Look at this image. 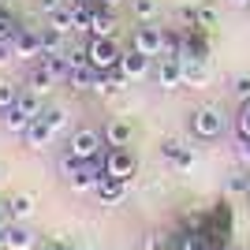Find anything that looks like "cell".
I'll use <instances>...</instances> for the list:
<instances>
[{
	"label": "cell",
	"mask_w": 250,
	"mask_h": 250,
	"mask_svg": "<svg viewBox=\"0 0 250 250\" xmlns=\"http://www.w3.org/2000/svg\"><path fill=\"white\" fill-rule=\"evenodd\" d=\"M97 202L101 206H120V202L127 198V179H112V176H104L101 183H97Z\"/></svg>",
	"instance_id": "cell-14"
},
{
	"label": "cell",
	"mask_w": 250,
	"mask_h": 250,
	"mask_svg": "<svg viewBox=\"0 0 250 250\" xmlns=\"http://www.w3.org/2000/svg\"><path fill=\"white\" fill-rule=\"evenodd\" d=\"M42 120L52 127V135H67V108L63 104H49L42 112Z\"/></svg>",
	"instance_id": "cell-26"
},
{
	"label": "cell",
	"mask_w": 250,
	"mask_h": 250,
	"mask_svg": "<svg viewBox=\"0 0 250 250\" xmlns=\"http://www.w3.org/2000/svg\"><path fill=\"white\" fill-rule=\"evenodd\" d=\"M235 135H239V142H250V101H239V116H235Z\"/></svg>",
	"instance_id": "cell-28"
},
{
	"label": "cell",
	"mask_w": 250,
	"mask_h": 250,
	"mask_svg": "<svg viewBox=\"0 0 250 250\" xmlns=\"http://www.w3.org/2000/svg\"><path fill=\"white\" fill-rule=\"evenodd\" d=\"M116 71L124 75L127 83H146L149 75H153V56H142V52L127 49V52H124V60H120V67H116Z\"/></svg>",
	"instance_id": "cell-7"
},
{
	"label": "cell",
	"mask_w": 250,
	"mask_h": 250,
	"mask_svg": "<svg viewBox=\"0 0 250 250\" xmlns=\"http://www.w3.org/2000/svg\"><path fill=\"white\" fill-rule=\"evenodd\" d=\"M0 120H4V127H8L11 135H22V131H26V124H30V120H26L22 112H15V108H8V112L0 116Z\"/></svg>",
	"instance_id": "cell-30"
},
{
	"label": "cell",
	"mask_w": 250,
	"mask_h": 250,
	"mask_svg": "<svg viewBox=\"0 0 250 250\" xmlns=\"http://www.w3.org/2000/svg\"><path fill=\"white\" fill-rule=\"evenodd\" d=\"M135 172H138V161H135V153L127 146H108L104 149V176H112V179H135Z\"/></svg>",
	"instance_id": "cell-4"
},
{
	"label": "cell",
	"mask_w": 250,
	"mask_h": 250,
	"mask_svg": "<svg viewBox=\"0 0 250 250\" xmlns=\"http://www.w3.org/2000/svg\"><path fill=\"white\" fill-rule=\"evenodd\" d=\"M38 250H71V239H67V235H45V239L38 243Z\"/></svg>",
	"instance_id": "cell-33"
},
{
	"label": "cell",
	"mask_w": 250,
	"mask_h": 250,
	"mask_svg": "<svg viewBox=\"0 0 250 250\" xmlns=\"http://www.w3.org/2000/svg\"><path fill=\"white\" fill-rule=\"evenodd\" d=\"M45 22H49V26H56V30H63V34H75V30H79V22H75V11L67 8V4H63V8H56L52 15H45Z\"/></svg>",
	"instance_id": "cell-24"
},
{
	"label": "cell",
	"mask_w": 250,
	"mask_h": 250,
	"mask_svg": "<svg viewBox=\"0 0 250 250\" xmlns=\"http://www.w3.org/2000/svg\"><path fill=\"white\" fill-rule=\"evenodd\" d=\"M104 146H131V138H135V127L127 116H112L108 124H104Z\"/></svg>",
	"instance_id": "cell-8"
},
{
	"label": "cell",
	"mask_w": 250,
	"mask_h": 250,
	"mask_svg": "<svg viewBox=\"0 0 250 250\" xmlns=\"http://www.w3.org/2000/svg\"><path fill=\"white\" fill-rule=\"evenodd\" d=\"M19 138H22V146H26V149H45V146H52V138H56V135H52V127L38 116V120L26 124V131H22Z\"/></svg>",
	"instance_id": "cell-10"
},
{
	"label": "cell",
	"mask_w": 250,
	"mask_h": 250,
	"mask_svg": "<svg viewBox=\"0 0 250 250\" xmlns=\"http://www.w3.org/2000/svg\"><path fill=\"white\" fill-rule=\"evenodd\" d=\"M228 4H231V8H243V11L250 8V0H228Z\"/></svg>",
	"instance_id": "cell-40"
},
{
	"label": "cell",
	"mask_w": 250,
	"mask_h": 250,
	"mask_svg": "<svg viewBox=\"0 0 250 250\" xmlns=\"http://www.w3.org/2000/svg\"><path fill=\"white\" fill-rule=\"evenodd\" d=\"M11 45H15V60L34 63L38 56H42V38H38V30H30V26H22V34Z\"/></svg>",
	"instance_id": "cell-12"
},
{
	"label": "cell",
	"mask_w": 250,
	"mask_h": 250,
	"mask_svg": "<svg viewBox=\"0 0 250 250\" xmlns=\"http://www.w3.org/2000/svg\"><path fill=\"white\" fill-rule=\"evenodd\" d=\"M11 60H15V45H11V42H0V67H8Z\"/></svg>",
	"instance_id": "cell-37"
},
{
	"label": "cell",
	"mask_w": 250,
	"mask_h": 250,
	"mask_svg": "<svg viewBox=\"0 0 250 250\" xmlns=\"http://www.w3.org/2000/svg\"><path fill=\"white\" fill-rule=\"evenodd\" d=\"M56 83H60V79H56V75H52L49 67L42 63V60H34L30 75H26V86H30V90H38L42 97H49V94H52V86H56Z\"/></svg>",
	"instance_id": "cell-15"
},
{
	"label": "cell",
	"mask_w": 250,
	"mask_h": 250,
	"mask_svg": "<svg viewBox=\"0 0 250 250\" xmlns=\"http://www.w3.org/2000/svg\"><path fill=\"white\" fill-rule=\"evenodd\" d=\"M34 209H38V198H34L30 190H19V194H11V198H8L11 220H30V217H34Z\"/></svg>",
	"instance_id": "cell-17"
},
{
	"label": "cell",
	"mask_w": 250,
	"mask_h": 250,
	"mask_svg": "<svg viewBox=\"0 0 250 250\" xmlns=\"http://www.w3.org/2000/svg\"><path fill=\"white\" fill-rule=\"evenodd\" d=\"M0 250H8V228H0Z\"/></svg>",
	"instance_id": "cell-39"
},
{
	"label": "cell",
	"mask_w": 250,
	"mask_h": 250,
	"mask_svg": "<svg viewBox=\"0 0 250 250\" xmlns=\"http://www.w3.org/2000/svg\"><path fill=\"white\" fill-rule=\"evenodd\" d=\"M131 49L157 60V56H161V49H165V30H161V26H153V22H138L135 30H131Z\"/></svg>",
	"instance_id": "cell-5"
},
{
	"label": "cell",
	"mask_w": 250,
	"mask_h": 250,
	"mask_svg": "<svg viewBox=\"0 0 250 250\" xmlns=\"http://www.w3.org/2000/svg\"><path fill=\"white\" fill-rule=\"evenodd\" d=\"M231 94L239 97V101H250V75H235L231 79Z\"/></svg>",
	"instance_id": "cell-34"
},
{
	"label": "cell",
	"mask_w": 250,
	"mask_h": 250,
	"mask_svg": "<svg viewBox=\"0 0 250 250\" xmlns=\"http://www.w3.org/2000/svg\"><path fill=\"white\" fill-rule=\"evenodd\" d=\"M19 34H22L19 15H15V11H8V8H0V42H15Z\"/></svg>",
	"instance_id": "cell-25"
},
{
	"label": "cell",
	"mask_w": 250,
	"mask_h": 250,
	"mask_svg": "<svg viewBox=\"0 0 250 250\" xmlns=\"http://www.w3.org/2000/svg\"><path fill=\"white\" fill-rule=\"evenodd\" d=\"M187 146V142H179V138H161V157H165L168 165H172V161H176L179 157V149Z\"/></svg>",
	"instance_id": "cell-32"
},
{
	"label": "cell",
	"mask_w": 250,
	"mask_h": 250,
	"mask_svg": "<svg viewBox=\"0 0 250 250\" xmlns=\"http://www.w3.org/2000/svg\"><path fill=\"white\" fill-rule=\"evenodd\" d=\"M97 75H101V71H94L90 63H75L71 75H67V83H71L75 94H90V90H94V83H97Z\"/></svg>",
	"instance_id": "cell-18"
},
{
	"label": "cell",
	"mask_w": 250,
	"mask_h": 250,
	"mask_svg": "<svg viewBox=\"0 0 250 250\" xmlns=\"http://www.w3.org/2000/svg\"><path fill=\"white\" fill-rule=\"evenodd\" d=\"M34 8L42 11V15H52L56 8H63V0H34Z\"/></svg>",
	"instance_id": "cell-36"
},
{
	"label": "cell",
	"mask_w": 250,
	"mask_h": 250,
	"mask_svg": "<svg viewBox=\"0 0 250 250\" xmlns=\"http://www.w3.org/2000/svg\"><path fill=\"white\" fill-rule=\"evenodd\" d=\"M0 8H8V4H4V0H0Z\"/></svg>",
	"instance_id": "cell-42"
},
{
	"label": "cell",
	"mask_w": 250,
	"mask_h": 250,
	"mask_svg": "<svg viewBox=\"0 0 250 250\" xmlns=\"http://www.w3.org/2000/svg\"><path fill=\"white\" fill-rule=\"evenodd\" d=\"M19 94H22V86H15L11 79H4V75H0V116L8 112V108H15Z\"/></svg>",
	"instance_id": "cell-27"
},
{
	"label": "cell",
	"mask_w": 250,
	"mask_h": 250,
	"mask_svg": "<svg viewBox=\"0 0 250 250\" xmlns=\"http://www.w3.org/2000/svg\"><path fill=\"white\" fill-rule=\"evenodd\" d=\"M198 26L202 30H213V26H217V4H198Z\"/></svg>",
	"instance_id": "cell-31"
},
{
	"label": "cell",
	"mask_w": 250,
	"mask_h": 250,
	"mask_svg": "<svg viewBox=\"0 0 250 250\" xmlns=\"http://www.w3.org/2000/svg\"><path fill=\"white\" fill-rule=\"evenodd\" d=\"M120 60H124V49L116 38H90L86 42V63L94 71H116Z\"/></svg>",
	"instance_id": "cell-1"
},
{
	"label": "cell",
	"mask_w": 250,
	"mask_h": 250,
	"mask_svg": "<svg viewBox=\"0 0 250 250\" xmlns=\"http://www.w3.org/2000/svg\"><path fill=\"white\" fill-rule=\"evenodd\" d=\"M71 250H97L94 239H86V235H71Z\"/></svg>",
	"instance_id": "cell-38"
},
{
	"label": "cell",
	"mask_w": 250,
	"mask_h": 250,
	"mask_svg": "<svg viewBox=\"0 0 250 250\" xmlns=\"http://www.w3.org/2000/svg\"><path fill=\"white\" fill-rule=\"evenodd\" d=\"M142 250H165V231H149L142 239Z\"/></svg>",
	"instance_id": "cell-35"
},
{
	"label": "cell",
	"mask_w": 250,
	"mask_h": 250,
	"mask_svg": "<svg viewBox=\"0 0 250 250\" xmlns=\"http://www.w3.org/2000/svg\"><path fill=\"white\" fill-rule=\"evenodd\" d=\"M15 112H22L26 120H38V116L45 112V104H42V94H38V90H30V86H22L19 101H15Z\"/></svg>",
	"instance_id": "cell-19"
},
{
	"label": "cell",
	"mask_w": 250,
	"mask_h": 250,
	"mask_svg": "<svg viewBox=\"0 0 250 250\" xmlns=\"http://www.w3.org/2000/svg\"><path fill=\"white\" fill-rule=\"evenodd\" d=\"M224 190H228V198H250V172L247 168L231 172L228 183H224Z\"/></svg>",
	"instance_id": "cell-22"
},
{
	"label": "cell",
	"mask_w": 250,
	"mask_h": 250,
	"mask_svg": "<svg viewBox=\"0 0 250 250\" xmlns=\"http://www.w3.org/2000/svg\"><path fill=\"white\" fill-rule=\"evenodd\" d=\"M101 4H104V8H112V11H116L120 4H124V0H101Z\"/></svg>",
	"instance_id": "cell-41"
},
{
	"label": "cell",
	"mask_w": 250,
	"mask_h": 250,
	"mask_svg": "<svg viewBox=\"0 0 250 250\" xmlns=\"http://www.w3.org/2000/svg\"><path fill=\"white\" fill-rule=\"evenodd\" d=\"M247 11H250V8H247Z\"/></svg>",
	"instance_id": "cell-44"
},
{
	"label": "cell",
	"mask_w": 250,
	"mask_h": 250,
	"mask_svg": "<svg viewBox=\"0 0 250 250\" xmlns=\"http://www.w3.org/2000/svg\"><path fill=\"white\" fill-rule=\"evenodd\" d=\"M194 165H198V153H194V146H183V149H179V157L172 161V172H190Z\"/></svg>",
	"instance_id": "cell-29"
},
{
	"label": "cell",
	"mask_w": 250,
	"mask_h": 250,
	"mask_svg": "<svg viewBox=\"0 0 250 250\" xmlns=\"http://www.w3.org/2000/svg\"><path fill=\"white\" fill-rule=\"evenodd\" d=\"M127 86H131V83H127V79H124L120 71H101V75H97V83H94V90H90V94H94L97 101H108V97L124 94Z\"/></svg>",
	"instance_id": "cell-9"
},
{
	"label": "cell",
	"mask_w": 250,
	"mask_h": 250,
	"mask_svg": "<svg viewBox=\"0 0 250 250\" xmlns=\"http://www.w3.org/2000/svg\"><path fill=\"white\" fill-rule=\"evenodd\" d=\"M101 146H104V135L94 131V127H79V131L67 135V153L79 157V161H101L104 157Z\"/></svg>",
	"instance_id": "cell-3"
},
{
	"label": "cell",
	"mask_w": 250,
	"mask_h": 250,
	"mask_svg": "<svg viewBox=\"0 0 250 250\" xmlns=\"http://www.w3.org/2000/svg\"><path fill=\"white\" fill-rule=\"evenodd\" d=\"M213 71H209V60H183V86L190 90H206Z\"/></svg>",
	"instance_id": "cell-13"
},
{
	"label": "cell",
	"mask_w": 250,
	"mask_h": 250,
	"mask_svg": "<svg viewBox=\"0 0 250 250\" xmlns=\"http://www.w3.org/2000/svg\"><path fill=\"white\" fill-rule=\"evenodd\" d=\"M90 38H116V15H112V8H104L101 0H97V11L90 19Z\"/></svg>",
	"instance_id": "cell-16"
},
{
	"label": "cell",
	"mask_w": 250,
	"mask_h": 250,
	"mask_svg": "<svg viewBox=\"0 0 250 250\" xmlns=\"http://www.w3.org/2000/svg\"><path fill=\"white\" fill-rule=\"evenodd\" d=\"M38 38H42V52H71L67 49V38H71V34L56 30V26H49V22L38 30Z\"/></svg>",
	"instance_id": "cell-20"
},
{
	"label": "cell",
	"mask_w": 250,
	"mask_h": 250,
	"mask_svg": "<svg viewBox=\"0 0 250 250\" xmlns=\"http://www.w3.org/2000/svg\"><path fill=\"white\" fill-rule=\"evenodd\" d=\"M131 19H135V22L161 19V0H131Z\"/></svg>",
	"instance_id": "cell-21"
},
{
	"label": "cell",
	"mask_w": 250,
	"mask_h": 250,
	"mask_svg": "<svg viewBox=\"0 0 250 250\" xmlns=\"http://www.w3.org/2000/svg\"><path fill=\"white\" fill-rule=\"evenodd\" d=\"M190 135L202 138V142H213V138L224 135V112H220V104H198L190 112Z\"/></svg>",
	"instance_id": "cell-2"
},
{
	"label": "cell",
	"mask_w": 250,
	"mask_h": 250,
	"mask_svg": "<svg viewBox=\"0 0 250 250\" xmlns=\"http://www.w3.org/2000/svg\"><path fill=\"white\" fill-rule=\"evenodd\" d=\"M38 231L26 228V220H11L8 224V250H38Z\"/></svg>",
	"instance_id": "cell-11"
},
{
	"label": "cell",
	"mask_w": 250,
	"mask_h": 250,
	"mask_svg": "<svg viewBox=\"0 0 250 250\" xmlns=\"http://www.w3.org/2000/svg\"><path fill=\"white\" fill-rule=\"evenodd\" d=\"M153 79H157V86H161L165 94L179 90V86H183V60H179V56H157Z\"/></svg>",
	"instance_id": "cell-6"
},
{
	"label": "cell",
	"mask_w": 250,
	"mask_h": 250,
	"mask_svg": "<svg viewBox=\"0 0 250 250\" xmlns=\"http://www.w3.org/2000/svg\"><path fill=\"white\" fill-rule=\"evenodd\" d=\"M247 172H250V168H247Z\"/></svg>",
	"instance_id": "cell-43"
},
{
	"label": "cell",
	"mask_w": 250,
	"mask_h": 250,
	"mask_svg": "<svg viewBox=\"0 0 250 250\" xmlns=\"http://www.w3.org/2000/svg\"><path fill=\"white\" fill-rule=\"evenodd\" d=\"M179 250H217V243L209 239L206 231L190 228V231H183V235H179Z\"/></svg>",
	"instance_id": "cell-23"
}]
</instances>
